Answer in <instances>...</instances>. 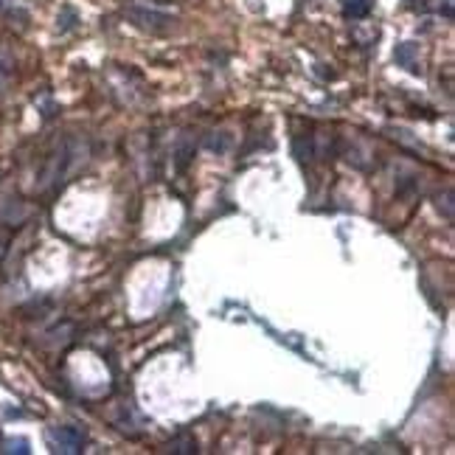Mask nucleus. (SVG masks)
I'll return each instance as SVG.
<instances>
[{
    "label": "nucleus",
    "mask_w": 455,
    "mask_h": 455,
    "mask_svg": "<svg viewBox=\"0 0 455 455\" xmlns=\"http://www.w3.org/2000/svg\"><path fill=\"white\" fill-rule=\"evenodd\" d=\"M3 453H28V441L26 439H9V441H3Z\"/></svg>",
    "instance_id": "nucleus-3"
},
{
    "label": "nucleus",
    "mask_w": 455,
    "mask_h": 455,
    "mask_svg": "<svg viewBox=\"0 0 455 455\" xmlns=\"http://www.w3.org/2000/svg\"><path fill=\"white\" fill-rule=\"evenodd\" d=\"M48 444L54 453H79L85 447V430L79 427H51L48 430Z\"/></svg>",
    "instance_id": "nucleus-1"
},
{
    "label": "nucleus",
    "mask_w": 455,
    "mask_h": 455,
    "mask_svg": "<svg viewBox=\"0 0 455 455\" xmlns=\"http://www.w3.org/2000/svg\"><path fill=\"white\" fill-rule=\"evenodd\" d=\"M341 3H343L346 17H365L374 0H341Z\"/></svg>",
    "instance_id": "nucleus-2"
}]
</instances>
